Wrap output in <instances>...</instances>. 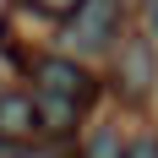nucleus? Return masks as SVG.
<instances>
[{"label": "nucleus", "mask_w": 158, "mask_h": 158, "mask_svg": "<svg viewBox=\"0 0 158 158\" xmlns=\"http://www.w3.org/2000/svg\"><path fill=\"white\" fill-rule=\"evenodd\" d=\"M44 126L38 120V98H27V93H0V136L6 142H33V131Z\"/></svg>", "instance_id": "3"}, {"label": "nucleus", "mask_w": 158, "mask_h": 158, "mask_svg": "<svg viewBox=\"0 0 158 158\" xmlns=\"http://www.w3.org/2000/svg\"><path fill=\"white\" fill-rule=\"evenodd\" d=\"M87 158H126V153H120V142H114V131H109V126H104V131L93 136V147H87Z\"/></svg>", "instance_id": "8"}, {"label": "nucleus", "mask_w": 158, "mask_h": 158, "mask_svg": "<svg viewBox=\"0 0 158 158\" xmlns=\"http://www.w3.org/2000/svg\"><path fill=\"white\" fill-rule=\"evenodd\" d=\"M153 22H158V0H153Z\"/></svg>", "instance_id": "10"}, {"label": "nucleus", "mask_w": 158, "mask_h": 158, "mask_svg": "<svg viewBox=\"0 0 158 158\" xmlns=\"http://www.w3.org/2000/svg\"><path fill=\"white\" fill-rule=\"evenodd\" d=\"M114 22H120V0H82L77 22H71V44L77 49H104L114 38Z\"/></svg>", "instance_id": "2"}, {"label": "nucleus", "mask_w": 158, "mask_h": 158, "mask_svg": "<svg viewBox=\"0 0 158 158\" xmlns=\"http://www.w3.org/2000/svg\"><path fill=\"white\" fill-rule=\"evenodd\" d=\"M38 87L55 98H65V104H77V109H87L98 98V82L82 71L77 60H38Z\"/></svg>", "instance_id": "1"}, {"label": "nucleus", "mask_w": 158, "mask_h": 158, "mask_svg": "<svg viewBox=\"0 0 158 158\" xmlns=\"http://www.w3.org/2000/svg\"><path fill=\"white\" fill-rule=\"evenodd\" d=\"M33 11H44V16H55V22H77V11H82V0H27Z\"/></svg>", "instance_id": "7"}, {"label": "nucleus", "mask_w": 158, "mask_h": 158, "mask_svg": "<svg viewBox=\"0 0 158 158\" xmlns=\"http://www.w3.org/2000/svg\"><path fill=\"white\" fill-rule=\"evenodd\" d=\"M0 158H71V147H44V142H6V136H0Z\"/></svg>", "instance_id": "6"}, {"label": "nucleus", "mask_w": 158, "mask_h": 158, "mask_svg": "<svg viewBox=\"0 0 158 158\" xmlns=\"http://www.w3.org/2000/svg\"><path fill=\"white\" fill-rule=\"evenodd\" d=\"M114 77H120V87H126L131 98H142L147 87H153V55H147V44H142V38L120 49V71H114Z\"/></svg>", "instance_id": "4"}, {"label": "nucleus", "mask_w": 158, "mask_h": 158, "mask_svg": "<svg viewBox=\"0 0 158 158\" xmlns=\"http://www.w3.org/2000/svg\"><path fill=\"white\" fill-rule=\"evenodd\" d=\"M126 158H158V136H142V142H131Z\"/></svg>", "instance_id": "9"}, {"label": "nucleus", "mask_w": 158, "mask_h": 158, "mask_svg": "<svg viewBox=\"0 0 158 158\" xmlns=\"http://www.w3.org/2000/svg\"><path fill=\"white\" fill-rule=\"evenodd\" d=\"M77 104H65V98H55V93H44V87H38V120H44V126H55V131H71L77 126Z\"/></svg>", "instance_id": "5"}]
</instances>
